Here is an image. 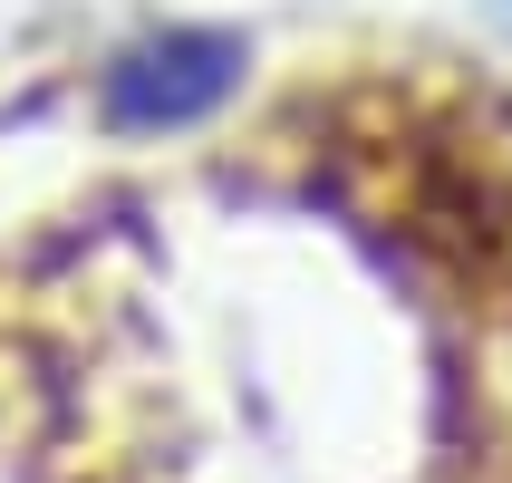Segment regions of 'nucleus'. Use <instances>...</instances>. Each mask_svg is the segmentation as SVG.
I'll return each instance as SVG.
<instances>
[{"label": "nucleus", "instance_id": "1", "mask_svg": "<svg viewBox=\"0 0 512 483\" xmlns=\"http://www.w3.org/2000/svg\"><path fill=\"white\" fill-rule=\"evenodd\" d=\"M232 87H242L232 29H155L107 68V116L126 136H174V126H203Z\"/></svg>", "mask_w": 512, "mask_h": 483}]
</instances>
